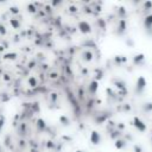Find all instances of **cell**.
I'll return each instance as SVG.
<instances>
[{"instance_id":"obj_1","label":"cell","mask_w":152,"mask_h":152,"mask_svg":"<svg viewBox=\"0 0 152 152\" xmlns=\"http://www.w3.org/2000/svg\"><path fill=\"white\" fill-rule=\"evenodd\" d=\"M78 27L81 29V31H82V32H89V31H90V27H89V25H88L87 23H85V22L80 23Z\"/></svg>"},{"instance_id":"obj_2","label":"cell","mask_w":152,"mask_h":152,"mask_svg":"<svg viewBox=\"0 0 152 152\" xmlns=\"http://www.w3.org/2000/svg\"><path fill=\"white\" fill-rule=\"evenodd\" d=\"M37 127H39V130H43V128L45 127V124H44V121H43L42 119H39V120L37 121Z\"/></svg>"},{"instance_id":"obj_3","label":"cell","mask_w":152,"mask_h":152,"mask_svg":"<svg viewBox=\"0 0 152 152\" xmlns=\"http://www.w3.org/2000/svg\"><path fill=\"white\" fill-rule=\"evenodd\" d=\"M29 83H30V86H31V87H35L36 86V80H35V77H30L29 78Z\"/></svg>"},{"instance_id":"obj_4","label":"cell","mask_w":152,"mask_h":152,"mask_svg":"<svg viewBox=\"0 0 152 152\" xmlns=\"http://www.w3.org/2000/svg\"><path fill=\"white\" fill-rule=\"evenodd\" d=\"M10 22H11V24L13 25V27H14V29H18V27H19V23H18V22H16L14 19H11Z\"/></svg>"},{"instance_id":"obj_5","label":"cell","mask_w":152,"mask_h":152,"mask_svg":"<svg viewBox=\"0 0 152 152\" xmlns=\"http://www.w3.org/2000/svg\"><path fill=\"white\" fill-rule=\"evenodd\" d=\"M61 121H63L64 125H68V124H69V119L65 118V117H61Z\"/></svg>"},{"instance_id":"obj_6","label":"cell","mask_w":152,"mask_h":152,"mask_svg":"<svg viewBox=\"0 0 152 152\" xmlns=\"http://www.w3.org/2000/svg\"><path fill=\"white\" fill-rule=\"evenodd\" d=\"M27 8H29V11H30V12H32V13H33V12H36V8H35V6H33V5H29V6H27Z\"/></svg>"},{"instance_id":"obj_7","label":"cell","mask_w":152,"mask_h":152,"mask_svg":"<svg viewBox=\"0 0 152 152\" xmlns=\"http://www.w3.org/2000/svg\"><path fill=\"white\" fill-rule=\"evenodd\" d=\"M0 33H1V35H5L6 33V30H5V27L3 25H0Z\"/></svg>"},{"instance_id":"obj_8","label":"cell","mask_w":152,"mask_h":152,"mask_svg":"<svg viewBox=\"0 0 152 152\" xmlns=\"http://www.w3.org/2000/svg\"><path fill=\"white\" fill-rule=\"evenodd\" d=\"M11 12H13V13H17V12H18V10H17L16 7H11Z\"/></svg>"},{"instance_id":"obj_9","label":"cell","mask_w":152,"mask_h":152,"mask_svg":"<svg viewBox=\"0 0 152 152\" xmlns=\"http://www.w3.org/2000/svg\"><path fill=\"white\" fill-rule=\"evenodd\" d=\"M3 125H4V118H1V120H0V130H1Z\"/></svg>"},{"instance_id":"obj_10","label":"cell","mask_w":152,"mask_h":152,"mask_svg":"<svg viewBox=\"0 0 152 152\" xmlns=\"http://www.w3.org/2000/svg\"><path fill=\"white\" fill-rule=\"evenodd\" d=\"M0 151H1V147H0Z\"/></svg>"}]
</instances>
